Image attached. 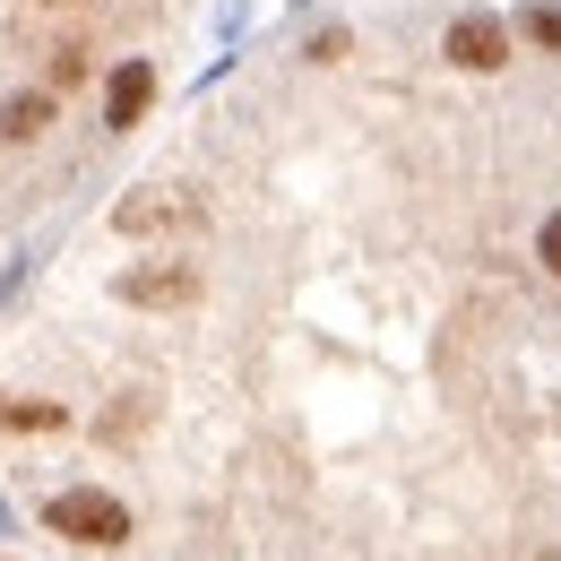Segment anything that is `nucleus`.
<instances>
[{
  "instance_id": "0eeeda50",
  "label": "nucleus",
  "mask_w": 561,
  "mask_h": 561,
  "mask_svg": "<svg viewBox=\"0 0 561 561\" xmlns=\"http://www.w3.org/2000/svg\"><path fill=\"white\" fill-rule=\"evenodd\" d=\"M536 260H545V277H561V208L536 225Z\"/></svg>"
},
{
  "instance_id": "f257e3e1",
  "label": "nucleus",
  "mask_w": 561,
  "mask_h": 561,
  "mask_svg": "<svg viewBox=\"0 0 561 561\" xmlns=\"http://www.w3.org/2000/svg\"><path fill=\"white\" fill-rule=\"evenodd\" d=\"M44 527L70 536V545H122V536H130V510H122L113 492H53V501H44Z\"/></svg>"
},
{
  "instance_id": "9d476101",
  "label": "nucleus",
  "mask_w": 561,
  "mask_h": 561,
  "mask_svg": "<svg viewBox=\"0 0 561 561\" xmlns=\"http://www.w3.org/2000/svg\"><path fill=\"white\" fill-rule=\"evenodd\" d=\"M527 35H536V44H553V53H561V18H553V9H536V18H527Z\"/></svg>"
},
{
  "instance_id": "7ed1b4c3",
  "label": "nucleus",
  "mask_w": 561,
  "mask_h": 561,
  "mask_svg": "<svg viewBox=\"0 0 561 561\" xmlns=\"http://www.w3.org/2000/svg\"><path fill=\"white\" fill-rule=\"evenodd\" d=\"M122 302H147V311H173V302H199V268H130L122 277Z\"/></svg>"
},
{
  "instance_id": "1a4fd4ad",
  "label": "nucleus",
  "mask_w": 561,
  "mask_h": 561,
  "mask_svg": "<svg viewBox=\"0 0 561 561\" xmlns=\"http://www.w3.org/2000/svg\"><path fill=\"white\" fill-rule=\"evenodd\" d=\"M311 61H346V26H320L311 35Z\"/></svg>"
},
{
  "instance_id": "423d86ee",
  "label": "nucleus",
  "mask_w": 561,
  "mask_h": 561,
  "mask_svg": "<svg viewBox=\"0 0 561 561\" xmlns=\"http://www.w3.org/2000/svg\"><path fill=\"white\" fill-rule=\"evenodd\" d=\"M173 216H182V199H122L113 225H122V233H156V225H173Z\"/></svg>"
},
{
  "instance_id": "6e6552de",
  "label": "nucleus",
  "mask_w": 561,
  "mask_h": 561,
  "mask_svg": "<svg viewBox=\"0 0 561 561\" xmlns=\"http://www.w3.org/2000/svg\"><path fill=\"white\" fill-rule=\"evenodd\" d=\"M78 78H87V44H61L53 53V87H78Z\"/></svg>"
},
{
  "instance_id": "f03ea898",
  "label": "nucleus",
  "mask_w": 561,
  "mask_h": 561,
  "mask_svg": "<svg viewBox=\"0 0 561 561\" xmlns=\"http://www.w3.org/2000/svg\"><path fill=\"white\" fill-rule=\"evenodd\" d=\"M440 53H449V70H501L510 61V26L501 18H449V35H440Z\"/></svg>"
},
{
  "instance_id": "20e7f679",
  "label": "nucleus",
  "mask_w": 561,
  "mask_h": 561,
  "mask_svg": "<svg viewBox=\"0 0 561 561\" xmlns=\"http://www.w3.org/2000/svg\"><path fill=\"white\" fill-rule=\"evenodd\" d=\"M53 113H61V95H53V87H18V95H0V139H9V147L44 139V130H53Z\"/></svg>"
},
{
  "instance_id": "9b49d317",
  "label": "nucleus",
  "mask_w": 561,
  "mask_h": 561,
  "mask_svg": "<svg viewBox=\"0 0 561 561\" xmlns=\"http://www.w3.org/2000/svg\"><path fill=\"white\" fill-rule=\"evenodd\" d=\"M26 9H61V0H26Z\"/></svg>"
},
{
  "instance_id": "39448f33",
  "label": "nucleus",
  "mask_w": 561,
  "mask_h": 561,
  "mask_svg": "<svg viewBox=\"0 0 561 561\" xmlns=\"http://www.w3.org/2000/svg\"><path fill=\"white\" fill-rule=\"evenodd\" d=\"M147 95H156V70H147V61H122V70H113V113H104V122L130 130V122L147 113Z\"/></svg>"
}]
</instances>
